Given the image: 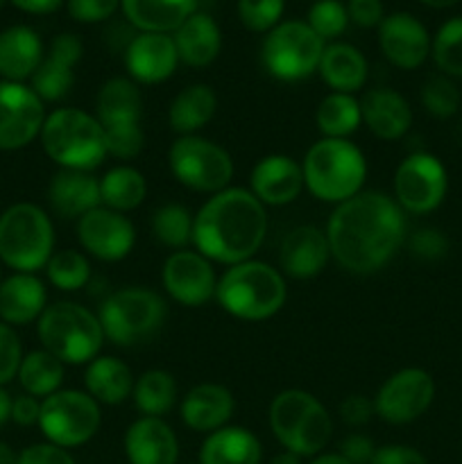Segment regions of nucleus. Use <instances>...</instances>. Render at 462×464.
<instances>
[{"mask_svg":"<svg viewBox=\"0 0 462 464\" xmlns=\"http://www.w3.org/2000/svg\"><path fill=\"white\" fill-rule=\"evenodd\" d=\"M102 424L100 403L82 390H57L41 399L39 429L50 444L75 449L91 442Z\"/></svg>","mask_w":462,"mask_h":464,"instance_id":"12","label":"nucleus"},{"mask_svg":"<svg viewBox=\"0 0 462 464\" xmlns=\"http://www.w3.org/2000/svg\"><path fill=\"white\" fill-rule=\"evenodd\" d=\"M236 411V399L229 388L220 383H199L181 399V420L190 430L213 433L229 424Z\"/></svg>","mask_w":462,"mask_h":464,"instance_id":"22","label":"nucleus"},{"mask_svg":"<svg viewBox=\"0 0 462 464\" xmlns=\"http://www.w3.org/2000/svg\"><path fill=\"white\" fill-rule=\"evenodd\" d=\"M43 100L21 82H0V152L23 150L41 134Z\"/></svg>","mask_w":462,"mask_h":464,"instance_id":"15","label":"nucleus"},{"mask_svg":"<svg viewBox=\"0 0 462 464\" xmlns=\"http://www.w3.org/2000/svg\"><path fill=\"white\" fill-rule=\"evenodd\" d=\"M349 23L362 27V30H371L383 23V3L380 0H349L347 3Z\"/></svg>","mask_w":462,"mask_h":464,"instance_id":"52","label":"nucleus"},{"mask_svg":"<svg viewBox=\"0 0 462 464\" xmlns=\"http://www.w3.org/2000/svg\"><path fill=\"white\" fill-rule=\"evenodd\" d=\"M148 181L131 166H116L100 177V202L118 213H130L143 204Z\"/></svg>","mask_w":462,"mask_h":464,"instance_id":"35","label":"nucleus"},{"mask_svg":"<svg viewBox=\"0 0 462 464\" xmlns=\"http://www.w3.org/2000/svg\"><path fill=\"white\" fill-rule=\"evenodd\" d=\"M326 44L303 21H281L267 32L261 62L274 80L299 82L317 72Z\"/></svg>","mask_w":462,"mask_h":464,"instance_id":"11","label":"nucleus"},{"mask_svg":"<svg viewBox=\"0 0 462 464\" xmlns=\"http://www.w3.org/2000/svg\"><path fill=\"white\" fill-rule=\"evenodd\" d=\"M285 0H238V18L249 32H270L284 16Z\"/></svg>","mask_w":462,"mask_h":464,"instance_id":"45","label":"nucleus"},{"mask_svg":"<svg viewBox=\"0 0 462 464\" xmlns=\"http://www.w3.org/2000/svg\"><path fill=\"white\" fill-rule=\"evenodd\" d=\"M435 399L433 376L419 367L399 370L385 381L374 397V411L392 426L410 424L419 420Z\"/></svg>","mask_w":462,"mask_h":464,"instance_id":"14","label":"nucleus"},{"mask_svg":"<svg viewBox=\"0 0 462 464\" xmlns=\"http://www.w3.org/2000/svg\"><path fill=\"white\" fill-rule=\"evenodd\" d=\"M107 139V154L113 159H136L145 148V134L140 122L102 127Z\"/></svg>","mask_w":462,"mask_h":464,"instance_id":"46","label":"nucleus"},{"mask_svg":"<svg viewBox=\"0 0 462 464\" xmlns=\"http://www.w3.org/2000/svg\"><path fill=\"white\" fill-rule=\"evenodd\" d=\"M361 116L367 130L380 140H397L412 125V109L401 93L392 89H371L361 100Z\"/></svg>","mask_w":462,"mask_h":464,"instance_id":"25","label":"nucleus"},{"mask_svg":"<svg viewBox=\"0 0 462 464\" xmlns=\"http://www.w3.org/2000/svg\"><path fill=\"white\" fill-rule=\"evenodd\" d=\"M263 447L252 430L225 426L207 435L199 449V464H261Z\"/></svg>","mask_w":462,"mask_h":464,"instance_id":"31","label":"nucleus"},{"mask_svg":"<svg viewBox=\"0 0 462 464\" xmlns=\"http://www.w3.org/2000/svg\"><path fill=\"white\" fill-rule=\"evenodd\" d=\"M77 240L98 261L116 263L134 249L136 229L125 213L98 207L77 220Z\"/></svg>","mask_w":462,"mask_h":464,"instance_id":"17","label":"nucleus"},{"mask_svg":"<svg viewBox=\"0 0 462 464\" xmlns=\"http://www.w3.org/2000/svg\"><path fill=\"white\" fill-rule=\"evenodd\" d=\"M143 95L139 84L130 77H111L100 86L95 95V118L102 127L140 122Z\"/></svg>","mask_w":462,"mask_h":464,"instance_id":"33","label":"nucleus"},{"mask_svg":"<svg viewBox=\"0 0 462 464\" xmlns=\"http://www.w3.org/2000/svg\"><path fill=\"white\" fill-rule=\"evenodd\" d=\"M0 464H18V453L5 442H0Z\"/></svg>","mask_w":462,"mask_h":464,"instance_id":"60","label":"nucleus"},{"mask_svg":"<svg viewBox=\"0 0 462 464\" xmlns=\"http://www.w3.org/2000/svg\"><path fill=\"white\" fill-rule=\"evenodd\" d=\"M48 204L54 216L80 220L100 202V179L84 170H59L48 186Z\"/></svg>","mask_w":462,"mask_h":464,"instance_id":"26","label":"nucleus"},{"mask_svg":"<svg viewBox=\"0 0 462 464\" xmlns=\"http://www.w3.org/2000/svg\"><path fill=\"white\" fill-rule=\"evenodd\" d=\"M270 464H302V458L293 451H281L272 458Z\"/></svg>","mask_w":462,"mask_h":464,"instance_id":"59","label":"nucleus"},{"mask_svg":"<svg viewBox=\"0 0 462 464\" xmlns=\"http://www.w3.org/2000/svg\"><path fill=\"white\" fill-rule=\"evenodd\" d=\"M168 315L159 293L130 285L109 295L98 311L104 338L116 347H134L159 334Z\"/></svg>","mask_w":462,"mask_h":464,"instance_id":"9","label":"nucleus"},{"mask_svg":"<svg viewBox=\"0 0 462 464\" xmlns=\"http://www.w3.org/2000/svg\"><path fill=\"white\" fill-rule=\"evenodd\" d=\"M270 429L285 451L320 456L333 433L329 411L306 390H284L270 403Z\"/></svg>","mask_w":462,"mask_h":464,"instance_id":"6","label":"nucleus"},{"mask_svg":"<svg viewBox=\"0 0 462 464\" xmlns=\"http://www.w3.org/2000/svg\"><path fill=\"white\" fill-rule=\"evenodd\" d=\"M303 188L302 163L288 154H267L252 168L249 190L263 207L293 204Z\"/></svg>","mask_w":462,"mask_h":464,"instance_id":"20","label":"nucleus"},{"mask_svg":"<svg viewBox=\"0 0 462 464\" xmlns=\"http://www.w3.org/2000/svg\"><path fill=\"white\" fill-rule=\"evenodd\" d=\"M23 362L21 338L14 326L0 322V385H7L18 376V367Z\"/></svg>","mask_w":462,"mask_h":464,"instance_id":"47","label":"nucleus"},{"mask_svg":"<svg viewBox=\"0 0 462 464\" xmlns=\"http://www.w3.org/2000/svg\"><path fill=\"white\" fill-rule=\"evenodd\" d=\"M134 374L116 356H98L86 365L84 388L100 406H118L134 392Z\"/></svg>","mask_w":462,"mask_h":464,"instance_id":"32","label":"nucleus"},{"mask_svg":"<svg viewBox=\"0 0 462 464\" xmlns=\"http://www.w3.org/2000/svg\"><path fill=\"white\" fill-rule=\"evenodd\" d=\"M331 258L351 275H374L406 240V218L390 195L365 190L335 204L326 225Z\"/></svg>","mask_w":462,"mask_h":464,"instance_id":"1","label":"nucleus"},{"mask_svg":"<svg viewBox=\"0 0 462 464\" xmlns=\"http://www.w3.org/2000/svg\"><path fill=\"white\" fill-rule=\"evenodd\" d=\"M197 464H199V462H197Z\"/></svg>","mask_w":462,"mask_h":464,"instance_id":"64","label":"nucleus"},{"mask_svg":"<svg viewBox=\"0 0 462 464\" xmlns=\"http://www.w3.org/2000/svg\"><path fill=\"white\" fill-rule=\"evenodd\" d=\"M0 281H3V272H0Z\"/></svg>","mask_w":462,"mask_h":464,"instance_id":"63","label":"nucleus"},{"mask_svg":"<svg viewBox=\"0 0 462 464\" xmlns=\"http://www.w3.org/2000/svg\"><path fill=\"white\" fill-rule=\"evenodd\" d=\"M179 62L190 68H207L222 50V32L216 18L207 12H195L172 32Z\"/></svg>","mask_w":462,"mask_h":464,"instance_id":"28","label":"nucleus"},{"mask_svg":"<svg viewBox=\"0 0 462 464\" xmlns=\"http://www.w3.org/2000/svg\"><path fill=\"white\" fill-rule=\"evenodd\" d=\"M177 392L179 388L170 372L148 370L136 379L131 399L143 417H163L175 408Z\"/></svg>","mask_w":462,"mask_h":464,"instance_id":"38","label":"nucleus"},{"mask_svg":"<svg viewBox=\"0 0 462 464\" xmlns=\"http://www.w3.org/2000/svg\"><path fill=\"white\" fill-rule=\"evenodd\" d=\"M48 308L43 281L30 272H14L0 281V322L9 326H25L39 322Z\"/></svg>","mask_w":462,"mask_h":464,"instance_id":"24","label":"nucleus"},{"mask_svg":"<svg viewBox=\"0 0 462 464\" xmlns=\"http://www.w3.org/2000/svg\"><path fill=\"white\" fill-rule=\"evenodd\" d=\"M43 62L41 36L27 25H12L0 32V77L3 82L32 80Z\"/></svg>","mask_w":462,"mask_h":464,"instance_id":"27","label":"nucleus"},{"mask_svg":"<svg viewBox=\"0 0 462 464\" xmlns=\"http://www.w3.org/2000/svg\"><path fill=\"white\" fill-rule=\"evenodd\" d=\"M430 54L442 72L462 77V16H453L430 41Z\"/></svg>","mask_w":462,"mask_h":464,"instance_id":"42","label":"nucleus"},{"mask_svg":"<svg viewBox=\"0 0 462 464\" xmlns=\"http://www.w3.org/2000/svg\"><path fill=\"white\" fill-rule=\"evenodd\" d=\"M311 464H351V462L344 460L340 453H320V456L313 458Z\"/></svg>","mask_w":462,"mask_h":464,"instance_id":"58","label":"nucleus"},{"mask_svg":"<svg viewBox=\"0 0 462 464\" xmlns=\"http://www.w3.org/2000/svg\"><path fill=\"white\" fill-rule=\"evenodd\" d=\"M161 281L166 293L181 306L197 308L216 299L217 275L213 263L197 249L172 252L163 263Z\"/></svg>","mask_w":462,"mask_h":464,"instance_id":"16","label":"nucleus"},{"mask_svg":"<svg viewBox=\"0 0 462 464\" xmlns=\"http://www.w3.org/2000/svg\"><path fill=\"white\" fill-rule=\"evenodd\" d=\"M306 23L324 44L326 41H335L349 27L347 5L340 3V0H315L308 9Z\"/></svg>","mask_w":462,"mask_h":464,"instance_id":"43","label":"nucleus"},{"mask_svg":"<svg viewBox=\"0 0 462 464\" xmlns=\"http://www.w3.org/2000/svg\"><path fill=\"white\" fill-rule=\"evenodd\" d=\"M361 100L349 93H329L315 111V125L324 139H347L361 127Z\"/></svg>","mask_w":462,"mask_h":464,"instance_id":"37","label":"nucleus"},{"mask_svg":"<svg viewBox=\"0 0 462 464\" xmlns=\"http://www.w3.org/2000/svg\"><path fill=\"white\" fill-rule=\"evenodd\" d=\"M122 54L130 80L136 84H161L170 80L179 63L175 39L159 32H136Z\"/></svg>","mask_w":462,"mask_h":464,"instance_id":"19","label":"nucleus"},{"mask_svg":"<svg viewBox=\"0 0 462 464\" xmlns=\"http://www.w3.org/2000/svg\"><path fill=\"white\" fill-rule=\"evenodd\" d=\"M18 464H75L71 453L50 442L32 444L18 453Z\"/></svg>","mask_w":462,"mask_h":464,"instance_id":"51","label":"nucleus"},{"mask_svg":"<svg viewBox=\"0 0 462 464\" xmlns=\"http://www.w3.org/2000/svg\"><path fill=\"white\" fill-rule=\"evenodd\" d=\"M216 299L236 320L263 322L274 317L288 299L285 279L276 267L263 261L236 263L217 279Z\"/></svg>","mask_w":462,"mask_h":464,"instance_id":"3","label":"nucleus"},{"mask_svg":"<svg viewBox=\"0 0 462 464\" xmlns=\"http://www.w3.org/2000/svg\"><path fill=\"white\" fill-rule=\"evenodd\" d=\"M303 186L320 202L342 204L362 190L367 179L365 154L349 139H320L302 163Z\"/></svg>","mask_w":462,"mask_h":464,"instance_id":"4","label":"nucleus"},{"mask_svg":"<svg viewBox=\"0 0 462 464\" xmlns=\"http://www.w3.org/2000/svg\"><path fill=\"white\" fill-rule=\"evenodd\" d=\"M68 14L77 23H104L120 9V0H66Z\"/></svg>","mask_w":462,"mask_h":464,"instance_id":"48","label":"nucleus"},{"mask_svg":"<svg viewBox=\"0 0 462 464\" xmlns=\"http://www.w3.org/2000/svg\"><path fill=\"white\" fill-rule=\"evenodd\" d=\"M317 72L322 75L324 84L331 93H349L353 95L365 86L370 66L367 59L356 45L351 44H329L322 53V62Z\"/></svg>","mask_w":462,"mask_h":464,"instance_id":"30","label":"nucleus"},{"mask_svg":"<svg viewBox=\"0 0 462 464\" xmlns=\"http://www.w3.org/2000/svg\"><path fill=\"white\" fill-rule=\"evenodd\" d=\"M421 104L435 118H451L460 107L456 84L444 75H433L421 86Z\"/></svg>","mask_w":462,"mask_h":464,"instance_id":"44","label":"nucleus"},{"mask_svg":"<svg viewBox=\"0 0 462 464\" xmlns=\"http://www.w3.org/2000/svg\"><path fill=\"white\" fill-rule=\"evenodd\" d=\"M410 252L412 256L421 258V261H438V258L447 256L448 252V240L447 236L439 229H417L415 234L410 236Z\"/></svg>","mask_w":462,"mask_h":464,"instance_id":"49","label":"nucleus"},{"mask_svg":"<svg viewBox=\"0 0 462 464\" xmlns=\"http://www.w3.org/2000/svg\"><path fill=\"white\" fill-rule=\"evenodd\" d=\"M216 111V91L208 84H190L172 98L170 109H168V122L177 134L193 136L213 121Z\"/></svg>","mask_w":462,"mask_h":464,"instance_id":"34","label":"nucleus"},{"mask_svg":"<svg viewBox=\"0 0 462 464\" xmlns=\"http://www.w3.org/2000/svg\"><path fill=\"white\" fill-rule=\"evenodd\" d=\"M45 275L54 288L63 290V293H75L89 284L91 263L80 249H59L50 256Z\"/></svg>","mask_w":462,"mask_h":464,"instance_id":"41","label":"nucleus"},{"mask_svg":"<svg viewBox=\"0 0 462 464\" xmlns=\"http://www.w3.org/2000/svg\"><path fill=\"white\" fill-rule=\"evenodd\" d=\"M419 3L428 5V7L433 9H447V7H453V5H457L460 0H419Z\"/></svg>","mask_w":462,"mask_h":464,"instance_id":"61","label":"nucleus"},{"mask_svg":"<svg viewBox=\"0 0 462 464\" xmlns=\"http://www.w3.org/2000/svg\"><path fill=\"white\" fill-rule=\"evenodd\" d=\"M7 3H9V0H0V9H3Z\"/></svg>","mask_w":462,"mask_h":464,"instance_id":"62","label":"nucleus"},{"mask_svg":"<svg viewBox=\"0 0 462 464\" xmlns=\"http://www.w3.org/2000/svg\"><path fill=\"white\" fill-rule=\"evenodd\" d=\"M172 177L195 193L216 195L234 179V159L222 145L204 136H179L168 150Z\"/></svg>","mask_w":462,"mask_h":464,"instance_id":"10","label":"nucleus"},{"mask_svg":"<svg viewBox=\"0 0 462 464\" xmlns=\"http://www.w3.org/2000/svg\"><path fill=\"white\" fill-rule=\"evenodd\" d=\"M267 234V211L252 190L229 188L211 195L195 213L193 245L211 263L236 266L261 249Z\"/></svg>","mask_w":462,"mask_h":464,"instance_id":"2","label":"nucleus"},{"mask_svg":"<svg viewBox=\"0 0 462 464\" xmlns=\"http://www.w3.org/2000/svg\"><path fill=\"white\" fill-rule=\"evenodd\" d=\"M12 394L0 385V426H5L12 420Z\"/></svg>","mask_w":462,"mask_h":464,"instance_id":"57","label":"nucleus"},{"mask_svg":"<svg viewBox=\"0 0 462 464\" xmlns=\"http://www.w3.org/2000/svg\"><path fill=\"white\" fill-rule=\"evenodd\" d=\"M36 334L45 352L63 365H84L100 356L104 331L98 315L75 302L50 304L36 322Z\"/></svg>","mask_w":462,"mask_h":464,"instance_id":"7","label":"nucleus"},{"mask_svg":"<svg viewBox=\"0 0 462 464\" xmlns=\"http://www.w3.org/2000/svg\"><path fill=\"white\" fill-rule=\"evenodd\" d=\"M72 84H75V63L50 53L48 57H43L41 66L32 75V91L43 102H59V100H63L71 93Z\"/></svg>","mask_w":462,"mask_h":464,"instance_id":"40","label":"nucleus"},{"mask_svg":"<svg viewBox=\"0 0 462 464\" xmlns=\"http://www.w3.org/2000/svg\"><path fill=\"white\" fill-rule=\"evenodd\" d=\"M14 7H18L25 14H36V16H43V14H53L62 7L66 0H9Z\"/></svg>","mask_w":462,"mask_h":464,"instance_id":"56","label":"nucleus"},{"mask_svg":"<svg viewBox=\"0 0 462 464\" xmlns=\"http://www.w3.org/2000/svg\"><path fill=\"white\" fill-rule=\"evenodd\" d=\"M41 401L32 394H21L12 401V421L18 426H39Z\"/></svg>","mask_w":462,"mask_h":464,"instance_id":"55","label":"nucleus"},{"mask_svg":"<svg viewBox=\"0 0 462 464\" xmlns=\"http://www.w3.org/2000/svg\"><path fill=\"white\" fill-rule=\"evenodd\" d=\"M125 453L130 464H177L179 442L161 417H140L127 429Z\"/></svg>","mask_w":462,"mask_h":464,"instance_id":"23","label":"nucleus"},{"mask_svg":"<svg viewBox=\"0 0 462 464\" xmlns=\"http://www.w3.org/2000/svg\"><path fill=\"white\" fill-rule=\"evenodd\" d=\"M448 175L444 163L428 152H415L399 163L394 172V202L401 211L424 216L444 202Z\"/></svg>","mask_w":462,"mask_h":464,"instance_id":"13","label":"nucleus"},{"mask_svg":"<svg viewBox=\"0 0 462 464\" xmlns=\"http://www.w3.org/2000/svg\"><path fill=\"white\" fill-rule=\"evenodd\" d=\"M41 145L62 170L91 172L104 161L107 139L100 121L75 107L54 109L41 127Z\"/></svg>","mask_w":462,"mask_h":464,"instance_id":"5","label":"nucleus"},{"mask_svg":"<svg viewBox=\"0 0 462 464\" xmlns=\"http://www.w3.org/2000/svg\"><path fill=\"white\" fill-rule=\"evenodd\" d=\"M331 258L329 238L320 227L302 225L288 231L279 249V272L293 279H313Z\"/></svg>","mask_w":462,"mask_h":464,"instance_id":"21","label":"nucleus"},{"mask_svg":"<svg viewBox=\"0 0 462 464\" xmlns=\"http://www.w3.org/2000/svg\"><path fill=\"white\" fill-rule=\"evenodd\" d=\"M340 420L347 426H365L371 417L376 415L374 411V399L365 397V394H349L340 401L338 406Z\"/></svg>","mask_w":462,"mask_h":464,"instance_id":"50","label":"nucleus"},{"mask_svg":"<svg viewBox=\"0 0 462 464\" xmlns=\"http://www.w3.org/2000/svg\"><path fill=\"white\" fill-rule=\"evenodd\" d=\"M120 9L136 32L172 34L197 12V0H120Z\"/></svg>","mask_w":462,"mask_h":464,"instance_id":"29","label":"nucleus"},{"mask_svg":"<svg viewBox=\"0 0 462 464\" xmlns=\"http://www.w3.org/2000/svg\"><path fill=\"white\" fill-rule=\"evenodd\" d=\"M193 213L181 204H163L152 216V234L163 247H170L175 252L186 249V245L193 243Z\"/></svg>","mask_w":462,"mask_h":464,"instance_id":"39","label":"nucleus"},{"mask_svg":"<svg viewBox=\"0 0 462 464\" xmlns=\"http://www.w3.org/2000/svg\"><path fill=\"white\" fill-rule=\"evenodd\" d=\"M379 45L392 66L415 71L428 59L430 34L424 23L408 12H394L379 25Z\"/></svg>","mask_w":462,"mask_h":464,"instance_id":"18","label":"nucleus"},{"mask_svg":"<svg viewBox=\"0 0 462 464\" xmlns=\"http://www.w3.org/2000/svg\"><path fill=\"white\" fill-rule=\"evenodd\" d=\"M54 254V227L32 202L12 204L0 213V261L14 272L43 270Z\"/></svg>","mask_w":462,"mask_h":464,"instance_id":"8","label":"nucleus"},{"mask_svg":"<svg viewBox=\"0 0 462 464\" xmlns=\"http://www.w3.org/2000/svg\"><path fill=\"white\" fill-rule=\"evenodd\" d=\"M18 383L36 399H45L62 390L63 383V362L54 358L45 349H36L23 356L21 367H18Z\"/></svg>","mask_w":462,"mask_h":464,"instance_id":"36","label":"nucleus"},{"mask_svg":"<svg viewBox=\"0 0 462 464\" xmlns=\"http://www.w3.org/2000/svg\"><path fill=\"white\" fill-rule=\"evenodd\" d=\"M370 464H428V460L417 449L406 444H385L376 449Z\"/></svg>","mask_w":462,"mask_h":464,"instance_id":"54","label":"nucleus"},{"mask_svg":"<svg viewBox=\"0 0 462 464\" xmlns=\"http://www.w3.org/2000/svg\"><path fill=\"white\" fill-rule=\"evenodd\" d=\"M338 453L351 464H370L376 453V447L367 435L353 433V435H347V438L340 442Z\"/></svg>","mask_w":462,"mask_h":464,"instance_id":"53","label":"nucleus"}]
</instances>
